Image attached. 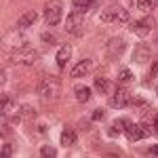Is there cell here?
Returning a JSON list of instances; mask_svg holds the SVG:
<instances>
[{
	"instance_id": "obj_1",
	"label": "cell",
	"mask_w": 158,
	"mask_h": 158,
	"mask_svg": "<svg viewBox=\"0 0 158 158\" xmlns=\"http://www.w3.org/2000/svg\"><path fill=\"white\" fill-rule=\"evenodd\" d=\"M36 91H38V95H40V99H44V101H53V99L59 95V80L47 76L42 82H38Z\"/></svg>"
},
{
	"instance_id": "obj_2",
	"label": "cell",
	"mask_w": 158,
	"mask_h": 158,
	"mask_svg": "<svg viewBox=\"0 0 158 158\" xmlns=\"http://www.w3.org/2000/svg\"><path fill=\"white\" fill-rule=\"evenodd\" d=\"M36 59H38V51H34L30 44L19 47V49H15L11 53V61L13 63H19V65H32Z\"/></svg>"
},
{
	"instance_id": "obj_3",
	"label": "cell",
	"mask_w": 158,
	"mask_h": 158,
	"mask_svg": "<svg viewBox=\"0 0 158 158\" xmlns=\"http://www.w3.org/2000/svg\"><path fill=\"white\" fill-rule=\"evenodd\" d=\"M63 17V4L61 0H49L44 4V21L49 25H57Z\"/></svg>"
},
{
	"instance_id": "obj_4",
	"label": "cell",
	"mask_w": 158,
	"mask_h": 158,
	"mask_svg": "<svg viewBox=\"0 0 158 158\" xmlns=\"http://www.w3.org/2000/svg\"><path fill=\"white\" fill-rule=\"evenodd\" d=\"M101 21H106V23H127L129 21V11H124L120 6H110L101 13Z\"/></svg>"
},
{
	"instance_id": "obj_5",
	"label": "cell",
	"mask_w": 158,
	"mask_h": 158,
	"mask_svg": "<svg viewBox=\"0 0 158 158\" xmlns=\"http://www.w3.org/2000/svg\"><path fill=\"white\" fill-rule=\"evenodd\" d=\"M152 30H154V19L152 17H141V19L131 23V32L139 38H146L148 34H152Z\"/></svg>"
},
{
	"instance_id": "obj_6",
	"label": "cell",
	"mask_w": 158,
	"mask_h": 158,
	"mask_svg": "<svg viewBox=\"0 0 158 158\" xmlns=\"http://www.w3.org/2000/svg\"><path fill=\"white\" fill-rule=\"evenodd\" d=\"M127 103H129V93L124 91V86H118V89H116V91L110 95V108L122 110Z\"/></svg>"
},
{
	"instance_id": "obj_7",
	"label": "cell",
	"mask_w": 158,
	"mask_h": 158,
	"mask_svg": "<svg viewBox=\"0 0 158 158\" xmlns=\"http://www.w3.org/2000/svg\"><path fill=\"white\" fill-rule=\"evenodd\" d=\"M82 21H85V13L82 11H74L68 15V19H65V30L72 34V32H78L80 27H82Z\"/></svg>"
},
{
	"instance_id": "obj_8",
	"label": "cell",
	"mask_w": 158,
	"mask_h": 158,
	"mask_svg": "<svg viewBox=\"0 0 158 158\" xmlns=\"http://www.w3.org/2000/svg\"><path fill=\"white\" fill-rule=\"evenodd\" d=\"M124 133H127V137L131 141H139V139H146L148 137V127H143V124H133V122L129 120Z\"/></svg>"
},
{
	"instance_id": "obj_9",
	"label": "cell",
	"mask_w": 158,
	"mask_h": 158,
	"mask_svg": "<svg viewBox=\"0 0 158 158\" xmlns=\"http://www.w3.org/2000/svg\"><path fill=\"white\" fill-rule=\"evenodd\" d=\"M124 47H127V40L124 38H112V40H108V47H106V53H108L110 57H118L122 51H124Z\"/></svg>"
},
{
	"instance_id": "obj_10",
	"label": "cell",
	"mask_w": 158,
	"mask_h": 158,
	"mask_svg": "<svg viewBox=\"0 0 158 158\" xmlns=\"http://www.w3.org/2000/svg\"><path fill=\"white\" fill-rule=\"evenodd\" d=\"M95 89H97L101 95H112L118 86L114 85L112 80H108V78H97V80H95Z\"/></svg>"
},
{
	"instance_id": "obj_11",
	"label": "cell",
	"mask_w": 158,
	"mask_h": 158,
	"mask_svg": "<svg viewBox=\"0 0 158 158\" xmlns=\"http://www.w3.org/2000/svg\"><path fill=\"white\" fill-rule=\"evenodd\" d=\"M91 68H93L91 59H82V61H78V63L74 65V70H72V78H82V76H86V74L91 72Z\"/></svg>"
},
{
	"instance_id": "obj_12",
	"label": "cell",
	"mask_w": 158,
	"mask_h": 158,
	"mask_svg": "<svg viewBox=\"0 0 158 158\" xmlns=\"http://www.w3.org/2000/svg\"><path fill=\"white\" fill-rule=\"evenodd\" d=\"M36 21H38V13H36V11H30V13H25V15H21V17H19L17 27H19V30H25V27L34 25Z\"/></svg>"
},
{
	"instance_id": "obj_13",
	"label": "cell",
	"mask_w": 158,
	"mask_h": 158,
	"mask_svg": "<svg viewBox=\"0 0 158 158\" xmlns=\"http://www.w3.org/2000/svg\"><path fill=\"white\" fill-rule=\"evenodd\" d=\"M148 57H150V47L148 44H137L133 53V61L135 63H143Z\"/></svg>"
},
{
	"instance_id": "obj_14",
	"label": "cell",
	"mask_w": 158,
	"mask_h": 158,
	"mask_svg": "<svg viewBox=\"0 0 158 158\" xmlns=\"http://www.w3.org/2000/svg\"><path fill=\"white\" fill-rule=\"evenodd\" d=\"M72 6H74V11H93L95 6H97V2L95 0H72Z\"/></svg>"
},
{
	"instance_id": "obj_15",
	"label": "cell",
	"mask_w": 158,
	"mask_h": 158,
	"mask_svg": "<svg viewBox=\"0 0 158 158\" xmlns=\"http://www.w3.org/2000/svg\"><path fill=\"white\" fill-rule=\"evenodd\" d=\"M70 55H72V47H70V44H63V47L57 51V65L63 68V65L68 63V59H70Z\"/></svg>"
},
{
	"instance_id": "obj_16",
	"label": "cell",
	"mask_w": 158,
	"mask_h": 158,
	"mask_svg": "<svg viewBox=\"0 0 158 158\" xmlns=\"http://www.w3.org/2000/svg\"><path fill=\"white\" fill-rule=\"evenodd\" d=\"M76 143V133H74L72 129H63V133H61V146L70 148Z\"/></svg>"
},
{
	"instance_id": "obj_17",
	"label": "cell",
	"mask_w": 158,
	"mask_h": 158,
	"mask_svg": "<svg viewBox=\"0 0 158 158\" xmlns=\"http://www.w3.org/2000/svg\"><path fill=\"white\" fill-rule=\"evenodd\" d=\"M156 6H158V0H137V9L141 13H150Z\"/></svg>"
},
{
	"instance_id": "obj_18",
	"label": "cell",
	"mask_w": 158,
	"mask_h": 158,
	"mask_svg": "<svg viewBox=\"0 0 158 158\" xmlns=\"http://www.w3.org/2000/svg\"><path fill=\"white\" fill-rule=\"evenodd\" d=\"M76 97L80 103H86L89 99H91V89H86V86H78L76 89Z\"/></svg>"
},
{
	"instance_id": "obj_19",
	"label": "cell",
	"mask_w": 158,
	"mask_h": 158,
	"mask_svg": "<svg viewBox=\"0 0 158 158\" xmlns=\"http://www.w3.org/2000/svg\"><path fill=\"white\" fill-rule=\"evenodd\" d=\"M131 82H133V74H131V70H122V72L118 74V86L131 85Z\"/></svg>"
},
{
	"instance_id": "obj_20",
	"label": "cell",
	"mask_w": 158,
	"mask_h": 158,
	"mask_svg": "<svg viewBox=\"0 0 158 158\" xmlns=\"http://www.w3.org/2000/svg\"><path fill=\"white\" fill-rule=\"evenodd\" d=\"M40 154H42L44 158H55V156H57V150L51 148V146H42V148H40Z\"/></svg>"
},
{
	"instance_id": "obj_21",
	"label": "cell",
	"mask_w": 158,
	"mask_h": 158,
	"mask_svg": "<svg viewBox=\"0 0 158 158\" xmlns=\"http://www.w3.org/2000/svg\"><path fill=\"white\" fill-rule=\"evenodd\" d=\"M11 108V97H6V95H2V97H0V114H2V116H4V114H6V110Z\"/></svg>"
},
{
	"instance_id": "obj_22",
	"label": "cell",
	"mask_w": 158,
	"mask_h": 158,
	"mask_svg": "<svg viewBox=\"0 0 158 158\" xmlns=\"http://www.w3.org/2000/svg\"><path fill=\"white\" fill-rule=\"evenodd\" d=\"M0 154H2V158H9L13 154V146L11 143H4V146H2V152H0Z\"/></svg>"
},
{
	"instance_id": "obj_23",
	"label": "cell",
	"mask_w": 158,
	"mask_h": 158,
	"mask_svg": "<svg viewBox=\"0 0 158 158\" xmlns=\"http://www.w3.org/2000/svg\"><path fill=\"white\" fill-rule=\"evenodd\" d=\"M133 106H135V108H148V99L137 97V99H133Z\"/></svg>"
},
{
	"instance_id": "obj_24",
	"label": "cell",
	"mask_w": 158,
	"mask_h": 158,
	"mask_svg": "<svg viewBox=\"0 0 158 158\" xmlns=\"http://www.w3.org/2000/svg\"><path fill=\"white\" fill-rule=\"evenodd\" d=\"M154 76H158V59L152 63V68H150V78H154Z\"/></svg>"
},
{
	"instance_id": "obj_25",
	"label": "cell",
	"mask_w": 158,
	"mask_h": 158,
	"mask_svg": "<svg viewBox=\"0 0 158 158\" xmlns=\"http://www.w3.org/2000/svg\"><path fill=\"white\" fill-rule=\"evenodd\" d=\"M101 116H103V110H95L93 112V120H101Z\"/></svg>"
},
{
	"instance_id": "obj_26",
	"label": "cell",
	"mask_w": 158,
	"mask_h": 158,
	"mask_svg": "<svg viewBox=\"0 0 158 158\" xmlns=\"http://www.w3.org/2000/svg\"><path fill=\"white\" fill-rule=\"evenodd\" d=\"M148 154H150V156H158V146H152L148 150Z\"/></svg>"
},
{
	"instance_id": "obj_27",
	"label": "cell",
	"mask_w": 158,
	"mask_h": 158,
	"mask_svg": "<svg viewBox=\"0 0 158 158\" xmlns=\"http://www.w3.org/2000/svg\"><path fill=\"white\" fill-rule=\"evenodd\" d=\"M152 131H154V133L158 135V114L154 116V127H152Z\"/></svg>"
}]
</instances>
